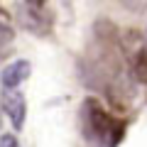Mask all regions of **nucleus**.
Instances as JSON below:
<instances>
[{
	"label": "nucleus",
	"instance_id": "nucleus-1",
	"mask_svg": "<svg viewBox=\"0 0 147 147\" xmlns=\"http://www.w3.org/2000/svg\"><path fill=\"white\" fill-rule=\"evenodd\" d=\"M84 125L88 130V135H93L96 142H100L105 147L118 145L123 137V123H118L96 98L84 100Z\"/></svg>",
	"mask_w": 147,
	"mask_h": 147
},
{
	"label": "nucleus",
	"instance_id": "nucleus-2",
	"mask_svg": "<svg viewBox=\"0 0 147 147\" xmlns=\"http://www.w3.org/2000/svg\"><path fill=\"white\" fill-rule=\"evenodd\" d=\"M3 105H5V113L10 115L12 127L22 130V125H25V98H22V93L7 91L5 98H3Z\"/></svg>",
	"mask_w": 147,
	"mask_h": 147
},
{
	"label": "nucleus",
	"instance_id": "nucleus-3",
	"mask_svg": "<svg viewBox=\"0 0 147 147\" xmlns=\"http://www.w3.org/2000/svg\"><path fill=\"white\" fill-rule=\"evenodd\" d=\"M30 61H25V59H20V61H12L10 66L3 69V74H0V81H3V86L5 88H17V86L22 84V81L30 76Z\"/></svg>",
	"mask_w": 147,
	"mask_h": 147
},
{
	"label": "nucleus",
	"instance_id": "nucleus-4",
	"mask_svg": "<svg viewBox=\"0 0 147 147\" xmlns=\"http://www.w3.org/2000/svg\"><path fill=\"white\" fill-rule=\"evenodd\" d=\"M132 74L140 84L147 86V49H135L132 52Z\"/></svg>",
	"mask_w": 147,
	"mask_h": 147
},
{
	"label": "nucleus",
	"instance_id": "nucleus-5",
	"mask_svg": "<svg viewBox=\"0 0 147 147\" xmlns=\"http://www.w3.org/2000/svg\"><path fill=\"white\" fill-rule=\"evenodd\" d=\"M12 37H15V32H12V22H10V15H7L3 7H0V47H5V44L12 42Z\"/></svg>",
	"mask_w": 147,
	"mask_h": 147
},
{
	"label": "nucleus",
	"instance_id": "nucleus-6",
	"mask_svg": "<svg viewBox=\"0 0 147 147\" xmlns=\"http://www.w3.org/2000/svg\"><path fill=\"white\" fill-rule=\"evenodd\" d=\"M0 147H15V137L3 135V137H0Z\"/></svg>",
	"mask_w": 147,
	"mask_h": 147
},
{
	"label": "nucleus",
	"instance_id": "nucleus-7",
	"mask_svg": "<svg viewBox=\"0 0 147 147\" xmlns=\"http://www.w3.org/2000/svg\"><path fill=\"white\" fill-rule=\"evenodd\" d=\"M25 3H27L30 7H42V5H44V0H25Z\"/></svg>",
	"mask_w": 147,
	"mask_h": 147
}]
</instances>
